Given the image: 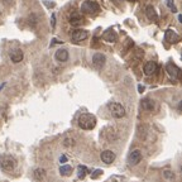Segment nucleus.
<instances>
[{"mask_svg": "<svg viewBox=\"0 0 182 182\" xmlns=\"http://www.w3.org/2000/svg\"><path fill=\"white\" fill-rule=\"evenodd\" d=\"M78 127L83 130H91L96 127V118L92 114L83 113L78 116Z\"/></svg>", "mask_w": 182, "mask_h": 182, "instance_id": "1", "label": "nucleus"}, {"mask_svg": "<svg viewBox=\"0 0 182 182\" xmlns=\"http://www.w3.org/2000/svg\"><path fill=\"white\" fill-rule=\"evenodd\" d=\"M17 166V161L14 157L9 156V154H3L0 157V167L4 171H13Z\"/></svg>", "mask_w": 182, "mask_h": 182, "instance_id": "2", "label": "nucleus"}, {"mask_svg": "<svg viewBox=\"0 0 182 182\" xmlns=\"http://www.w3.org/2000/svg\"><path fill=\"white\" fill-rule=\"evenodd\" d=\"M108 109L111 113V115H113L114 118H116V119H120V118L125 116V109L119 103H109L108 104Z\"/></svg>", "mask_w": 182, "mask_h": 182, "instance_id": "3", "label": "nucleus"}, {"mask_svg": "<svg viewBox=\"0 0 182 182\" xmlns=\"http://www.w3.org/2000/svg\"><path fill=\"white\" fill-rule=\"evenodd\" d=\"M100 10V6L94 0H86L81 4V11L85 13V14H96L99 13Z\"/></svg>", "mask_w": 182, "mask_h": 182, "instance_id": "4", "label": "nucleus"}, {"mask_svg": "<svg viewBox=\"0 0 182 182\" xmlns=\"http://www.w3.org/2000/svg\"><path fill=\"white\" fill-rule=\"evenodd\" d=\"M166 70H167V74H168L172 78L180 80L181 78V68L178 66H176L173 62H170L166 65Z\"/></svg>", "mask_w": 182, "mask_h": 182, "instance_id": "5", "label": "nucleus"}, {"mask_svg": "<svg viewBox=\"0 0 182 182\" xmlns=\"http://www.w3.org/2000/svg\"><path fill=\"white\" fill-rule=\"evenodd\" d=\"M87 37H89V32L87 31H85V29H76L72 33L71 39H72V42L77 43V42H82V40L87 39Z\"/></svg>", "mask_w": 182, "mask_h": 182, "instance_id": "6", "label": "nucleus"}, {"mask_svg": "<svg viewBox=\"0 0 182 182\" xmlns=\"http://www.w3.org/2000/svg\"><path fill=\"white\" fill-rule=\"evenodd\" d=\"M141 161H142V152L141 150L135 149V150L130 152V154L128 157V163L130 166H135V164H138Z\"/></svg>", "mask_w": 182, "mask_h": 182, "instance_id": "7", "label": "nucleus"}, {"mask_svg": "<svg viewBox=\"0 0 182 182\" xmlns=\"http://www.w3.org/2000/svg\"><path fill=\"white\" fill-rule=\"evenodd\" d=\"M101 161L105 163V164H110V163H113L114 161H115V153L113 152V150H109V149H106V150H104V152H101Z\"/></svg>", "mask_w": 182, "mask_h": 182, "instance_id": "8", "label": "nucleus"}, {"mask_svg": "<svg viewBox=\"0 0 182 182\" xmlns=\"http://www.w3.org/2000/svg\"><path fill=\"white\" fill-rule=\"evenodd\" d=\"M143 71H144V74H146L147 76L154 75L156 71H157V63H156L154 61H149V62H147V63L144 65V67H143Z\"/></svg>", "mask_w": 182, "mask_h": 182, "instance_id": "9", "label": "nucleus"}, {"mask_svg": "<svg viewBox=\"0 0 182 182\" xmlns=\"http://www.w3.org/2000/svg\"><path fill=\"white\" fill-rule=\"evenodd\" d=\"M164 38H166V40L168 42V43H177V42L180 40V37H178V34L173 31V29H167L166 31V33H164Z\"/></svg>", "mask_w": 182, "mask_h": 182, "instance_id": "10", "label": "nucleus"}, {"mask_svg": "<svg viewBox=\"0 0 182 182\" xmlns=\"http://www.w3.org/2000/svg\"><path fill=\"white\" fill-rule=\"evenodd\" d=\"M105 61H106V57L103 53H95L92 57V63L96 67H103L105 65Z\"/></svg>", "mask_w": 182, "mask_h": 182, "instance_id": "11", "label": "nucleus"}, {"mask_svg": "<svg viewBox=\"0 0 182 182\" xmlns=\"http://www.w3.org/2000/svg\"><path fill=\"white\" fill-rule=\"evenodd\" d=\"M146 14H147V18L149 20H152V22H157L158 20V15H157L154 8H153L152 5H148L146 8Z\"/></svg>", "mask_w": 182, "mask_h": 182, "instance_id": "12", "label": "nucleus"}, {"mask_svg": "<svg viewBox=\"0 0 182 182\" xmlns=\"http://www.w3.org/2000/svg\"><path fill=\"white\" fill-rule=\"evenodd\" d=\"M116 33H114L111 29H108L104 34H103V39L104 40H106V42H109V43H114V42L116 40Z\"/></svg>", "mask_w": 182, "mask_h": 182, "instance_id": "13", "label": "nucleus"}, {"mask_svg": "<svg viewBox=\"0 0 182 182\" xmlns=\"http://www.w3.org/2000/svg\"><path fill=\"white\" fill-rule=\"evenodd\" d=\"M56 60L60 62H66L68 60V51L67 49H58L56 52Z\"/></svg>", "mask_w": 182, "mask_h": 182, "instance_id": "14", "label": "nucleus"}, {"mask_svg": "<svg viewBox=\"0 0 182 182\" xmlns=\"http://www.w3.org/2000/svg\"><path fill=\"white\" fill-rule=\"evenodd\" d=\"M23 57H24V53L20 49H15V51L11 53V56H10V58H11V61L14 63H19L23 60Z\"/></svg>", "mask_w": 182, "mask_h": 182, "instance_id": "15", "label": "nucleus"}, {"mask_svg": "<svg viewBox=\"0 0 182 182\" xmlns=\"http://www.w3.org/2000/svg\"><path fill=\"white\" fill-rule=\"evenodd\" d=\"M141 104H142V108L144 110H147V111H152L153 109H154V106H156L154 101L150 100V99H143Z\"/></svg>", "mask_w": 182, "mask_h": 182, "instance_id": "16", "label": "nucleus"}, {"mask_svg": "<svg viewBox=\"0 0 182 182\" xmlns=\"http://www.w3.org/2000/svg\"><path fill=\"white\" fill-rule=\"evenodd\" d=\"M71 173H72V167L71 166L65 164V166H61L60 167V175L61 176L67 177V176H71Z\"/></svg>", "mask_w": 182, "mask_h": 182, "instance_id": "17", "label": "nucleus"}, {"mask_svg": "<svg viewBox=\"0 0 182 182\" xmlns=\"http://www.w3.org/2000/svg\"><path fill=\"white\" fill-rule=\"evenodd\" d=\"M70 23H71V25L77 27V25L83 24V19H82L80 15H72L71 18H70Z\"/></svg>", "mask_w": 182, "mask_h": 182, "instance_id": "18", "label": "nucleus"}, {"mask_svg": "<svg viewBox=\"0 0 182 182\" xmlns=\"http://www.w3.org/2000/svg\"><path fill=\"white\" fill-rule=\"evenodd\" d=\"M77 171H78V177H80V178H85V176H86L87 172H89V170L86 168L85 166H78Z\"/></svg>", "mask_w": 182, "mask_h": 182, "instance_id": "19", "label": "nucleus"}, {"mask_svg": "<svg viewBox=\"0 0 182 182\" xmlns=\"http://www.w3.org/2000/svg\"><path fill=\"white\" fill-rule=\"evenodd\" d=\"M44 175H46V171L43 170V168H37L36 171H34V176H36V178H38V180H42L44 177Z\"/></svg>", "mask_w": 182, "mask_h": 182, "instance_id": "20", "label": "nucleus"}, {"mask_svg": "<svg viewBox=\"0 0 182 182\" xmlns=\"http://www.w3.org/2000/svg\"><path fill=\"white\" fill-rule=\"evenodd\" d=\"M167 2V6H168L171 10H172V13H177V8H176V5H175V2L173 0H166Z\"/></svg>", "mask_w": 182, "mask_h": 182, "instance_id": "21", "label": "nucleus"}, {"mask_svg": "<svg viewBox=\"0 0 182 182\" xmlns=\"http://www.w3.org/2000/svg\"><path fill=\"white\" fill-rule=\"evenodd\" d=\"M163 176H164L167 180H173V178H175V173H173L172 171H170V170L163 171Z\"/></svg>", "mask_w": 182, "mask_h": 182, "instance_id": "22", "label": "nucleus"}, {"mask_svg": "<svg viewBox=\"0 0 182 182\" xmlns=\"http://www.w3.org/2000/svg\"><path fill=\"white\" fill-rule=\"evenodd\" d=\"M101 175H103V171H101V170H95V171L91 173V178H92V180H96L97 177H100Z\"/></svg>", "mask_w": 182, "mask_h": 182, "instance_id": "23", "label": "nucleus"}, {"mask_svg": "<svg viewBox=\"0 0 182 182\" xmlns=\"http://www.w3.org/2000/svg\"><path fill=\"white\" fill-rule=\"evenodd\" d=\"M63 144H65L66 147H71V146L75 144V142H74V139H71V138H66L65 142H63Z\"/></svg>", "mask_w": 182, "mask_h": 182, "instance_id": "24", "label": "nucleus"}, {"mask_svg": "<svg viewBox=\"0 0 182 182\" xmlns=\"http://www.w3.org/2000/svg\"><path fill=\"white\" fill-rule=\"evenodd\" d=\"M57 43H62V42L57 40V39H53V40H52V43H51V46H54V44H57Z\"/></svg>", "mask_w": 182, "mask_h": 182, "instance_id": "25", "label": "nucleus"}, {"mask_svg": "<svg viewBox=\"0 0 182 182\" xmlns=\"http://www.w3.org/2000/svg\"><path fill=\"white\" fill-rule=\"evenodd\" d=\"M54 24H56V17L53 14V15H52V28H54Z\"/></svg>", "mask_w": 182, "mask_h": 182, "instance_id": "26", "label": "nucleus"}, {"mask_svg": "<svg viewBox=\"0 0 182 182\" xmlns=\"http://www.w3.org/2000/svg\"><path fill=\"white\" fill-rule=\"evenodd\" d=\"M66 161H67V158H66V156H62V157L60 158V162H61V163H65Z\"/></svg>", "mask_w": 182, "mask_h": 182, "instance_id": "27", "label": "nucleus"}, {"mask_svg": "<svg viewBox=\"0 0 182 182\" xmlns=\"http://www.w3.org/2000/svg\"><path fill=\"white\" fill-rule=\"evenodd\" d=\"M44 3H46V5H47V6H51V8H53V6H54V3H52V2H51V4H49V2H44Z\"/></svg>", "mask_w": 182, "mask_h": 182, "instance_id": "28", "label": "nucleus"}, {"mask_svg": "<svg viewBox=\"0 0 182 182\" xmlns=\"http://www.w3.org/2000/svg\"><path fill=\"white\" fill-rule=\"evenodd\" d=\"M138 91H139V92H143V91H144V87H143V86H138Z\"/></svg>", "mask_w": 182, "mask_h": 182, "instance_id": "29", "label": "nucleus"}, {"mask_svg": "<svg viewBox=\"0 0 182 182\" xmlns=\"http://www.w3.org/2000/svg\"><path fill=\"white\" fill-rule=\"evenodd\" d=\"M128 2H130V3H133V2H135V0H128Z\"/></svg>", "mask_w": 182, "mask_h": 182, "instance_id": "30", "label": "nucleus"}, {"mask_svg": "<svg viewBox=\"0 0 182 182\" xmlns=\"http://www.w3.org/2000/svg\"><path fill=\"white\" fill-rule=\"evenodd\" d=\"M0 23H2V18H0Z\"/></svg>", "mask_w": 182, "mask_h": 182, "instance_id": "31", "label": "nucleus"}]
</instances>
